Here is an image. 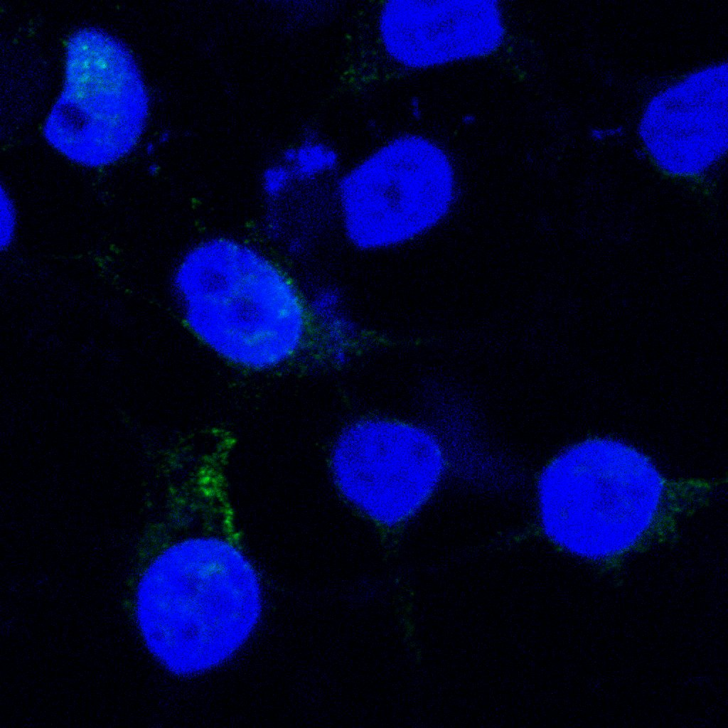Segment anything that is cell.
<instances>
[{
	"label": "cell",
	"instance_id": "cell-1",
	"mask_svg": "<svg viewBox=\"0 0 728 728\" xmlns=\"http://www.w3.org/2000/svg\"><path fill=\"white\" fill-rule=\"evenodd\" d=\"M719 484L668 477L631 445L589 439L540 474L541 525L564 551L602 572L618 570L629 556L678 538L682 520L705 507Z\"/></svg>",
	"mask_w": 728,
	"mask_h": 728
},
{
	"label": "cell",
	"instance_id": "cell-2",
	"mask_svg": "<svg viewBox=\"0 0 728 728\" xmlns=\"http://www.w3.org/2000/svg\"><path fill=\"white\" fill-rule=\"evenodd\" d=\"M163 543L147 575L149 638L180 675L213 668L234 655L262 609L257 574L240 540L185 532Z\"/></svg>",
	"mask_w": 728,
	"mask_h": 728
},
{
	"label": "cell",
	"instance_id": "cell-3",
	"mask_svg": "<svg viewBox=\"0 0 728 728\" xmlns=\"http://www.w3.org/2000/svg\"><path fill=\"white\" fill-rule=\"evenodd\" d=\"M453 191L444 152L425 136L399 135L341 178L338 200L344 232L353 245L365 250L407 244L444 217Z\"/></svg>",
	"mask_w": 728,
	"mask_h": 728
},
{
	"label": "cell",
	"instance_id": "cell-4",
	"mask_svg": "<svg viewBox=\"0 0 728 728\" xmlns=\"http://www.w3.org/2000/svg\"><path fill=\"white\" fill-rule=\"evenodd\" d=\"M330 469L349 504L377 525L394 528L410 520L432 497L444 458L436 439L419 427L365 419L338 437Z\"/></svg>",
	"mask_w": 728,
	"mask_h": 728
},
{
	"label": "cell",
	"instance_id": "cell-5",
	"mask_svg": "<svg viewBox=\"0 0 728 728\" xmlns=\"http://www.w3.org/2000/svg\"><path fill=\"white\" fill-rule=\"evenodd\" d=\"M208 290L190 296L188 325L225 359L252 368L275 366L296 354L310 325L309 308L285 276L272 289Z\"/></svg>",
	"mask_w": 728,
	"mask_h": 728
},
{
	"label": "cell",
	"instance_id": "cell-6",
	"mask_svg": "<svg viewBox=\"0 0 728 728\" xmlns=\"http://www.w3.org/2000/svg\"><path fill=\"white\" fill-rule=\"evenodd\" d=\"M446 1L384 2L375 18V39L384 55L399 68L419 70L475 56L481 40L491 34L488 17H455ZM483 42V41H481Z\"/></svg>",
	"mask_w": 728,
	"mask_h": 728
},
{
	"label": "cell",
	"instance_id": "cell-7",
	"mask_svg": "<svg viewBox=\"0 0 728 728\" xmlns=\"http://www.w3.org/2000/svg\"><path fill=\"white\" fill-rule=\"evenodd\" d=\"M285 161L295 173L306 180L316 179L333 171L338 164V155L328 143L318 139H308L296 148L287 150Z\"/></svg>",
	"mask_w": 728,
	"mask_h": 728
},
{
	"label": "cell",
	"instance_id": "cell-8",
	"mask_svg": "<svg viewBox=\"0 0 728 728\" xmlns=\"http://www.w3.org/2000/svg\"><path fill=\"white\" fill-rule=\"evenodd\" d=\"M400 623L404 626L405 633L403 637V642L407 643L414 634L415 623L412 621V618L405 614H403L400 618Z\"/></svg>",
	"mask_w": 728,
	"mask_h": 728
},
{
	"label": "cell",
	"instance_id": "cell-9",
	"mask_svg": "<svg viewBox=\"0 0 728 728\" xmlns=\"http://www.w3.org/2000/svg\"><path fill=\"white\" fill-rule=\"evenodd\" d=\"M413 607H414V603L412 601H407L406 603L405 602L403 603V605L402 606L400 609L402 610L403 614H407V615L410 616V615H411L412 614Z\"/></svg>",
	"mask_w": 728,
	"mask_h": 728
},
{
	"label": "cell",
	"instance_id": "cell-10",
	"mask_svg": "<svg viewBox=\"0 0 728 728\" xmlns=\"http://www.w3.org/2000/svg\"><path fill=\"white\" fill-rule=\"evenodd\" d=\"M421 659H422L421 651L419 649H418L417 651V652H416V661H415V663L417 664H419L421 662Z\"/></svg>",
	"mask_w": 728,
	"mask_h": 728
},
{
	"label": "cell",
	"instance_id": "cell-11",
	"mask_svg": "<svg viewBox=\"0 0 728 728\" xmlns=\"http://www.w3.org/2000/svg\"><path fill=\"white\" fill-rule=\"evenodd\" d=\"M395 599H397L398 601L402 602V603H405V601L406 599L405 596L404 595H402V594H396L395 595Z\"/></svg>",
	"mask_w": 728,
	"mask_h": 728
},
{
	"label": "cell",
	"instance_id": "cell-12",
	"mask_svg": "<svg viewBox=\"0 0 728 728\" xmlns=\"http://www.w3.org/2000/svg\"><path fill=\"white\" fill-rule=\"evenodd\" d=\"M409 595H410V596L411 597H413V596H414V591H413L412 589H410V590H409Z\"/></svg>",
	"mask_w": 728,
	"mask_h": 728
}]
</instances>
